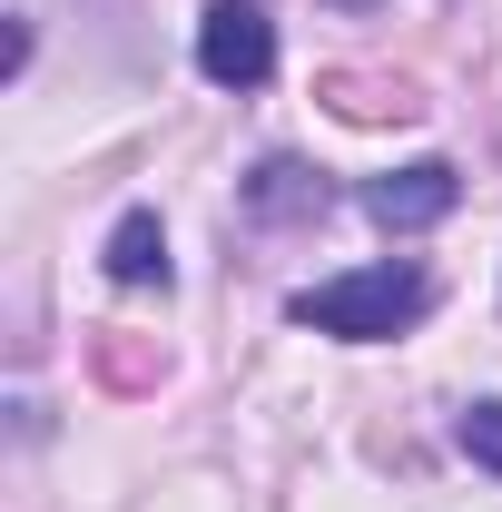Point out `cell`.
Instances as JSON below:
<instances>
[{"instance_id": "obj_5", "label": "cell", "mask_w": 502, "mask_h": 512, "mask_svg": "<svg viewBox=\"0 0 502 512\" xmlns=\"http://www.w3.org/2000/svg\"><path fill=\"white\" fill-rule=\"evenodd\" d=\"M109 276L119 286H168V227H158V207H128L109 227Z\"/></svg>"}, {"instance_id": "obj_2", "label": "cell", "mask_w": 502, "mask_h": 512, "mask_svg": "<svg viewBox=\"0 0 502 512\" xmlns=\"http://www.w3.org/2000/svg\"><path fill=\"white\" fill-rule=\"evenodd\" d=\"M197 69L217 89H266L276 79V20L256 0H207L197 10Z\"/></svg>"}, {"instance_id": "obj_4", "label": "cell", "mask_w": 502, "mask_h": 512, "mask_svg": "<svg viewBox=\"0 0 502 512\" xmlns=\"http://www.w3.org/2000/svg\"><path fill=\"white\" fill-rule=\"evenodd\" d=\"M325 197H335V188L315 178L306 158H266V168L247 178V217H256V227H315Z\"/></svg>"}, {"instance_id": "obj_1", "label": "cell", "mask_w": 502, "mask_h": 512, "mask_svg": "<svg viewBox=\"0 0 502 512\" xmlns=\"http://www.w3.org/2000/svg\"><path fill=\"white\" fill-rule=\"evenodd\" d=\"M424 306H434V276H424L414 256H384V266H355V276L306 286L286 316L315 325V335H345V345H384V335L424 325Z\"/></svg>"}, {"instance_id": "obj_3", "label": "cell", "mask_w": 502, "mask_h": 512, "mask_svg": "<svg viewBox=\"0 0 502 512\" xmlns=\"http://www.w3.org/2000/svg\"><path fill=\"white\" fill-rule=\"evenodd\" d=\"M453 207H463V168H453V158H414V168L365 178V217L394 227V237H424V227H443Z\"/></svg>"}, {"instance_id": "obj_6", "label": "cell", "mask_w": 502, "mask_h": 512, "mask_svg": "<svg viewBox=\"0 0 502 512\" xmlns=\"http://www.w3.org/2000/svg\"><path fill=\"white\" fill-rule=\"evenodd\" d=\"M453 444L473 453V463H483V473H502V404H493V394H483V404H463V414H453Z\"/></svg>"}]
</instances>
